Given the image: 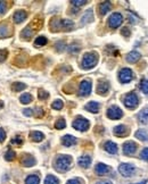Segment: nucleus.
Masks as SVG:
<instances>
[{"instance_id": "nucleus-36", "label": "nucleus", "mask_w": 148, "mask_h": 184, "mask_svg": "<svg viewBox=\"0 0 148 184\" xmlns=\"http://www.w3.org/2000/svg\"><path fill=\"white\" fill-rule=\"evenodd\" d=\"M5 158H6V160H8V162H10V160H13L14 158H15V152L13 151V150H8L7 152H6V155H5Z\"/></svg>"}, {"instance_id": "nucleus-38", "label": "nucleus", "mask_w": 148, "mask_h": 184, "mask_svg": "<svg viewBox=\"0 0 148 184\" xmlns=\"http://www.w3.org/2000/svg\"><path fill=\"white\" fill-rule=\"evenodd\" d=\"M71 3H72L73 6H76V7H81V6H83L84 3H87V1H86V0H81V1H80V0H79V1H77V0H72Z\"/></svg>"}, {"instance_id": "nucleus-39", "label": "nucleus", "mask_w": 148, "mask_h": 184, "mask_svg": "<svg viewBox=\"0 0 148 184\" xmlns=\"http://www.w3.org/2000/svg\"><path fill=\"white\" fill-rule=\"evenodd\" d=\"M48 97H49L48 92L43 91V90H40V91H39V99H41V100H45V99H47Z\"/></svg>"}, {"instance_id": "nucleus-33", "label": "nucleus", "mask_w": 148, "mask_h": 184, "mask_svg": "<svg viewBox=\"0 0 148 184\" xmlns=\"http://www.w3.org/2000/svg\"><path fill=\"white\" fill-rule=\"evenodd\" d=\"M26 88V85L25 84H23V83H21V82H16V83H14L13 84V90L16 92L18 91H22V90H24Z\"/></svg>"}, {"instance_id": "nucleus-23", "label": "nucleus", "mask_w": 148, "mask_h": 184, "mask_svg": "<svg viewBox=\"0 0 148 184\" xmlns=\"http://www.w3.org/2000/svg\"><path fill=\"white\" fill-rule=\"evenodd\" d=\"M26 16L27 15H26V13L24 10H18V12H16L14 14V22L19 24V23H22L24 19L26 18Z\"/></svg>"}, {"instance_id": "nucleus-17", "label": "nucleus", "mask_w": 148, "mask_h": 184, "mask_svg": "<svg viewBox=\"0 0 148 184\" xmlns=\"http://www.w3.org/2000/svg\"><path fill=\"white\" fill-rule=\"evenodd\" d=\"M129 132H128V129L127 126L124 125H119V126H115L114 127V134L117 135V136H124L127 135Z\"/></svg>"}, {"instance_id": "nucleus-20", "label": "nucleus", "mask_w": 148, "mask_h": 184, "mask_svg": "<svg viewBox=\"0 0 148 184\" xmlns=\"http://www.w3.org/2000/svg\"><path fill=\"white\" fill-rule=\"evenodd\" d=\"M104 148H105V150H106L107 152H110L112 155H115V153L117 152V146H116L114 142H112V141H107V142L104 144Z\"/></svg>"}, {"instance_id": "nucleus-3", "label": "nucleus", "mask_w": 148, "mask_h": 184, "mask_svg": "<svg viewBox=\"0 0 148 184\" xmlns=\"http://www.w3.org/2000/svg\"><path fill=\"white\" fill-rule=\"evenodd\" d=\"M98 63V55L96 52H87L82 59V67L84 70H90Z\"/></svg>"}, {"instance_id": "nucleus-5", "label": "nucleus", "mask_w": 148, "mask_h": 184, "mask_svg": "<svg viewBox=\"0 0 148 184\" xmlns=\"http://www.w3.org/2000/svg\"><path fill=\"white\" fill-rule=\"evenodd\" d=\"M123 22V17L120 13H113L108 18V25L111 29H117Z\"/></svg>"}, {"instance_id": "nucleus-29", "label": "nucleus", "mask_w": 148, "mask_h": 184, "mask_svg": "<svg viewBox=\"0 0 148 184\" xmlns=\"http://www.w3.org/2000/svg\"><path fill=\"white\" fill-rule=\"evenodd\" d=\"M19 100H21V102H22V104L27 105V104H30V102L32 101V95H31L30 93H24V94H22V95H21Z\"/></svg>"}, {"instance_id": "nucleus-42", "label": "nucleus", "mask_w": 148, "mask_h": 184, "mask_svg": "<svg viewBox=\"0 0 148 184\" xmlns=\"http://www.w3.org/2000/svg\"><path fill=\"white\" fill-rule=\"evenodd\" d=\"M22 142H23V140H22V138H19V136H17V138H15V139L12 140V143H13V144H22Z\"/></svg>"}, {"instance_id": "nucleus-40", "label": "nucleus", "mask_w": 148, "mask_h": 184, "mask_svg": "<svg viewBox=\"0 0 148 184\" xmlns=\"http://www.w3.org/2000/svg\"><path fill=\"white\" fill-rule=\"evenodd\" d=\"M140 158L144 159V160H148V148H145L141 153H140Z\"/></svg>"}, {"instance_id": "nucleus-8", "label": "nucleus", "mask_w": 148, "mask_h": 184, "mask_svg": "<svg viewBox=\"0 0 148 184\" xmlns=\"http://www.w3.org/2000/svg\"><path fill=\"white\" fill-rule=\"evenodd\" d=\"M119 172L124 176V177H130L134 173V167L131 164H121L119 167Z\"/></svg>"}, {"instance_id": "nucleus-26", "label": "nucleus", "mask_w": 148, "mask_h": 184, "mask_svg": "<svg viewBox=\"0 0 148 184\" xmlns=\"http://www.w3.org/2000/svg\"><path fill=\"white\" fill-rule=\"evenodd\" d=\"M92 19H93L92 9H89V10L86 12V14L83 15V17L81 18V22H82V24H86L88 22H92Z\"/></svg>"}, {"instance_id": "nucleus-45", "label": "nucleus", "mask_w": 148, "mask_h": 184, "mask_svg": "<svg viewBox=\"0 0 148 184\" xmlns=\"http://www.w3.org/2000/svg\"><path fill=\"white\" fill-rule=\"evenodd\" d=\"M66 184H81V181L77 179H73V180H70Z\"/></svg>"}, {"instance_id": "nucleus-28", "label": "nucleus", "mask_w": 148, "mask_h": 184, "mask_svg": "<svg viewBox=\"0 0 148 184\" xmlns=\"http://www.w3.org/2000/svg\"><path fill=\"white\" fill-rule=\"evenodd\" d=\"M22 37H24V39H26V40H29V39H31L32 35H33V30L30 27V26H26L24 30H23V32H22Z\"/></svg>"}, {"instance_id": "nucleus-10", "label": "nucleus", "mask_w": 148, "mask_h": 184, "mask_svg": "<svg viewBox=\"0 0 148 184\" xmlns=\"http://www.w3.org/2000/svg\"><path fill=\"white\" fill-rule=\"evenodd\" d=\"M79 92H80V95H83V97L89 95L90 92H91V82L89 80L82 81L80 83V90H79Z\"/></svg>"}, {"instance_id": "nucleus-24", "label": "nucleus", "mask_w": 148, "mask_h": 184, "mask_svg": "<svg viewBox=\"0 0 148 184\" xmlns=\"http://www.w3.org/2000/svg\"><path fill=\"white\" fill-rule=\"evenodd\" d=\"M30 138H31L34 142H40V141L43 140L45 135H43L41 132H39V131H33V132L30 134Z\"/></svg>"}, {"instance_id": "nucleus-14", "label": "nucleus", "mask_w": 148, "mask_h": 184, "mask_svg": "<svg viewBox=\"0 0 148 184\" xmlns=\"http://www.w3.org/2000/svg\"><path fill=\"white\" fill-rule=\"evenodd\" d=\"M140 59V54L138 52V51H131L129 52L128 55H127V61L128 63H131V64H134V63H137L138 60Z\"/></svg>"}, {"instance_id": "nucleus-30", "label": "nucleus", "mask_w": 148, "mask_h": 184, "mask_svg": "<svg viewBox=\"0 0 148 184\" xmlns=\"http://www.w3.org/2000/svg\"><path fill=\"white\" fill-rule=\"evenodd\" d=\"M39 182H40V179L37 175H30L25 180V183L26 184H39Z\"/></svg>"}, {"instance_id": "nucleus-2", "label": "nucleus", "mask_w": 148, "mask_h": 184, "mask_svg": "<svg viewBox=\"0 0 148 184\" xmlns=\"http://www.w3.org/2000/svg\"><path fill=\"white\" fill-rule=\"evenodd\" d=\"M71 164H72V158L70 156H65V155L58 156L55 162V168L56 170H58L60 173H64V172L70 169Z\"/></svg>"}, {"instance_id": "nucleus-9", "label": "nucleus", "mask_w": 148, "mask_h": 184, "mask_svg": "<svg viewBox=\"0 0 148 184\" xmlns=\"http://www.w3.org/2000/svg\"><path fill=\"white\" fill-rule=\"evenodd\" d=\"M124 105L128 108H134L138 106V97L136 93H130L124 98Z\"/></svg>"}, {"instance_id": "nucleus-35", "label": "nucleus", "mask_w": 148, "mask_h": 184, "mask_svg": "<svg viewBox=\"0 0 148 184\" xmlns=\"http://www.w3.org/2000/svg\"><path fill=\"white\" fill-rule=\"evenodd\" d=\"M63 106H64V104H63V101L62 100H56L53 102V105H51V107L56 109V110H59V109H62L63 108Z\"/></svg>"}, {"instance_id": "nucleus-13", "label": "nucleus", "mask_w": 148, "mask_h": 184, "mask_svg": "<svg viewBox=\"0 0 148 184\" xmlns=\"http://www.w3.org/2000/svg\"><path fill=\"white\" fill-rule=\"evenodd\" d=\"M12 35V30L8 24L0 23V37H8Z\"/></svg>"}, {"instance_id": "nucleus-25", "label": "nucleus", "mask_w": 148, "mask_h": 184, "mask_svg": "<svg viewBox=\"0 0 148 184\" xmlns=\"http://www.w3.org/2000/svg\"><path fill=\"white\" fill-rule=\"evenodd\" d=\"M134 136H136L138 140H140V141H147L148 140V134L145 129H139V131H137L136 134H134Z\"/></svg>"}, {"instance_id": "nucleus-7", "label": "nucleus", "mask_w": 148, "mask_h": 184, "mask_svg": "<svg viewBox=\"0 0 148 184\" xmlns=\"http://www.w3.org/2000/svg\"><path fill=\"white\" fill-rule=\"evenodd\" d=\"M122 116H123V112L117 106H112L107 109V117L111 119H120Z\"/></svg>"}, {"instance_id": "nucleus-41", "label": "nucleus", "mask_w": 148, "mask_h": 184, "mask_svg": "<svg viewBox=\"0 0 148 184\" xmlns=\"http://www.w3.org/2000/svg\"><path fill=\"white\" fill-rule=\"evenodd\" d=\"M7 55H8L7 50H5V49L0 50V63H1V61H3V60L7 58Z\"/></svg>"}, {"instance_id": "nucleus-31", "label": "nucleus", "mask_w": 148, "mask_h": 184, "mask_svg": "<svg viewBox=\"0 0 148 184\" xmlns=\"http://www.w3.org/2000/svg\"><path fill=\"white\" fill-rule=\"evenodd\" d=\"M47 37H38L36 39V41H34V46L36 47H41V46H45V44H47Z\"/></svg>"}, {"instance_id": "nucleus-34", "label": "nucleus", "mask_w": 148, "mask_h": 184, "mask_svg": "<svg viewBox=\"0 0 148 184\" xmlns=\"http://www.w3.org/2000/svg\"><path fill=\"white\" fill-rule=\"evenodd\" d=\"M140 90L144 92L145 94H147L148 93V81L147 80H141V82H140Z\"/></svg>"}, {"instance_id": "nucleus-49", "label": "nucleus", "mask_w": 148, "mask_h": 184, "mask_svg": "<svg viewBox=\"0 0 148 184\" xmlns=\"http://www.w3.org/2000/svg\"><path fill=\"white\" fill-rule=\"evenodd\" d=\"M147 183V180H144V181H141L140 183H134V184H146Z\"/></svg>"}, {"instance_id": "nucleus-15", "label": "nucleus", "mask_w": 148, "mask_h": 184, "mask_svg": "<svg viewBox=\"0 0 148 184\" xmlns=\"http://www.w3.org/2000/svg\"><path fill=\"white\" fill-rule=\"evenodd\" d=\"M110 172V167L103 163H99L96 165V173L98 175H104V174H107Z\"/></svg>"}, {"instance_id": "nucleus-37", "label": "nucleus", "mask_w": 148, "mask_h": 184, "mask_svg": "<svg viewBox=\"0 0 148 184\" xmlns=\"http://www.w3.org/2000/svg\"><path fill=\"white\" fill-rule=\"evenodd\" d=\"M65 126H66V123H65V121H64V119H58L55 124V127L57 129H65Z\"/></svg>"}, {"instance_id": "nucleus-32", "label": "nucleus", "mask_w": 148, "mask_h": 184, "mask_svg": "<svg viewBox=\"0 0 148 184\" xmlns=\"http://www.w3.org/2000/svg\"><path fill=\"white\" fill-rule=\"evenodd\" d=\"M45 184H59V181L53 175H48L45 180Z\"/></svg>"}, {"instance_id": "nucleus-43", "label": "nucleus", "mask_w": 148, "mask_h": 184, "mask_svg": "<svg viewBox=\"0 0 148 184\" xmlns=\"http://www.w3.org/2000/svg\"><path fill=\"white\" fill-rule=\"evenodd\" d=\"M6 12V3L3 1H0V15H2Z\"/></svg>"}, {"instance_id": "nucleus-1", "label": "nucleus", "mask_w": 148, "mask_h": 184, "mask_svg": "<svg viewBox=\"0 0 148 184\" xmlns=\"http://www.w3.org/2000/svg\"><path fill=\"white\" fill-rule=\"evenodd\" d=\"M73 22L70 20V19L54 18L51 20V23H50V27L55 32H58V31H70V30L73 29Z\"/></svg>"}, {"instance_id": "nucleus-46", "label": "nucleus", "mask_w": 148, "mask_h": 184, "mask_svg": "<svg viewBox=\"0 0 148 184\" xmlns=\"http://www.w3.org/2000/svg\"><path fill=\"white\" fill-rule=\"evenodd\" d=\"M122 34H123L124 37H129V35H130V31H129V29H127V27H124V29H122Z\"/></svg>"}, {"instance_id": "nucleus-6", "label": "nucleus", "mask_w": 148, "mask_h": 184, "mask_svg": "<svg viewBox=\"0 0 148 184\" xmlns=\"http://www.w3.org/2000/svg\"><path fill=\"white\" fill-rule=\"evenodd\" d=\"M133 77V74H132V71L130 68H122L120 71V74H119V78L122 83H129L130 81L132 80Z\"/></svg>"}, {"instance_id": "nucleus-12", "label": "nucleus", "mask_w": 148, "mask_h": 184, "mask_svg": "<svg viewBox=\"0 0 148 184\" xmlns=\"http://www.w3.org/2000/svg\"><path fill=\"white\" fill-rule=\"evenodd\" d=\"M110 90V83L107 81H99L98 83V87H97V92L101 95L106 94L107 91Z\"/></svg>"}, {"instance_id": "nucleus-44", "label": "nucleus", "mask_w": 148, "mask_h": 184, "mask_svg": "<svg viewBox=\"0 0 148 184\" xmlns=\"http://www.w3.org/2000/svg\"><path fill=\"white\" fill-rule=\"evenodd\" d=\"M5 139H6V132L0 127V142H3Z\"/></svg>"}, {"instance_id": "nucleus-4", "label": "nucleus", "mask_w": 148, "mask_h": 184, "mask_svg": "<svg viewBox=\"0 0 148 184\" xmlns=\"http://www.w3.org/2000/svg\"><path fill=\"white\" fill-rule=\"evenodd\" d=\"M89 121L83 117H77L72 124V126L77 131H87L89 129Z\"/></svg>"}, {"instance_id": "nucleus-50", "label": "nucleus", "mask_w": 148, "mask_h": 184, "mask_svg": "<svg viewBox=\"0 0 148 184\" xmlns=\"http://www.w3.org/2000/svg\"><path fill=\"white\" fill-rule=\"evenodd\" d=\"M3 107V102L2 101H0V108H2Z\"/></svg>"}, {"instance_id": "nucleus-16", "label": "nucleus", "mask_w": 148, "mask_h": 184, "mask_svg": "<svg viewBox=\"0 0 148 184\" xmlns=\"http://www.w3.org/2000/svg\"><path fill=\"white\" fill-rule=\"evenodd\" d=\"M62 143L65 147H71V146H73V144L76 143V139L74 136H72V135H65L62 139Z\"/></svg>"}, {"instance_id": "nucleus-18", "label": "nucleus", "mask_w": 148, "mask_h": 184, "mask_svg": "<svg viewBox=\"0 0 148 184\" xmlns=\"http://www.w3.org/2000/svg\"><path fill=\"white\" fill-rule=\"evenodd\" d=\"M86 109L92 114H97L99 111V104L96 102V101H90L86 105Z\"/></svg>"}, {"instance_id": "nucleus-27", "label": "nucleus", "mask_w": 148, "mask_h": 184, "mask_svg": "<svg viewBox=\"0 0 148 184\" xmlns=\"http://www.w3.org/2000/svg\"><path fill=\"white\" fill-rule=\"evenodd\" d=\"M22 164L23 166H25V167H32V166L36 164V159L32 157V156H26V158H24L23 160H22Z\"/></svg>"}, {"instance_id": "nucleus-47", "label": "nucleus", "mask_w": 148, "mask_h": 184, "mask_svg": "<svg viewBox=\"0 0 148 184\" xmlns=\"http://www.w3.org/2000/svg\"><path fill=\"white\" fill-rule=\"evenodd\" d=\"M23 112H24V115H26V116H31V115L33 114V110H32V109H24Z\"/></svg>"}, {"instance_id": "nucleus-21", "label": "nucleus", "mask_w": 148, "mask_h": 184, "mask_svg": "<svg viewBox=\"0 0 148 184\" xmlns=\"http://www.w3.org/2000/svg\"><path fill=\"white\" fill-rule=\"evenodd\" d=\"M111 8H112V5L110 1L101 2V3L99 5V13H100L101 15H105V14H107V13L111 10Z\"/></svg>"}, {"instance_id": "nucleus-48", "label": "nucleus", "mask_w": 148, "mask_h": 184, "mask_svg": "<svg viewBox=\"0 0 148 184\" xmlns=\"http://www.w3.org/2000/svg\"><path fill=\"white\" fill-rule=\"evenodd\" d=\"M96 184H112V182H110V181H99Z\"/></svg>"}, {"instance_id": "nucleus-22", "label": "nucleus", "mask_w": 148, "mask_h": 184, "mask_svg": "<svg viewBox=\"0 0 148 184\" xmlns=\"http://www.w3.org/2000/svg\"><path fill=\"white\" fill-rule=\"evenodd\" d=\"M138 119H139V122L143 123V124H148V107L144 108L143 110L139 112Z\"/></svg>"}, {"instance_id": "nucleus-11", "label": "nucleus", "mask_w": 148, "mask_h": 184, "mask_svg": "<svg viewBox=\"0 0 148 184\" xmlns=\"http://www.w3.org/2000/svg\"><path fill=\"white\" fill-rule=\"evenodd\" d=\"M136 151H137V144L133 141H128L123 144V152L125 155H128V156L133 155Z\"/></svg>"}, {"instance_id": "nucleus-19", "label": "nucleus", "mask_w": 148, "mask_h": 184, "mask_svg": "<svg viewBox=\"0 0 148 184\" xmlns=\"http://www.w3.org/2000/svg\"><path fill=\"white\" fill-rule=\"evenodd\" d=\"M77 164L81 166V167H83V168H87V167H89L90 164H91V158H90L89 156H82V157L79 158Z\"/></svg>"}]
</instances>
